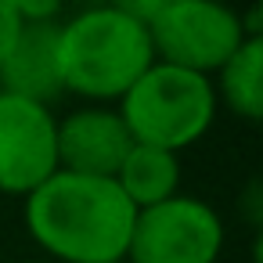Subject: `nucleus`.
Here are the masks:
<instances>
[{
	"label": "nucleus",
	"mask_w": 263,
	"mask_h": 263,
	"mask_svg": "<svg viewBox=\"0 0 263 263\" xmlns=\"http://www.w3.org/2000/svg\"><path fill=\"white\" fill-rule=\"evenodd\" d=\"M152 62L155 51L148 26L112 4L58 22V76L69 94L87 101H119Z\"/></svg>",
	"instance_id": "obj_2"
},
{
	"label": "nucleus",
	"mask_w": 263,
	"mask_h": 263,
	"mask_svg": "<svg viewBox=\"0 0 263 263\" xmlns=\"http://www.w3.org/2000/svg\"><path fill=\"white\" fill-rule=\"evenodd\" d=\"M216 90L209 76L152 62L141 80L119 98V116L134 137V144H152L180 155L216 119Z\"/></svg>",
	"instance_id": "obj_3"
},
{
	"label": "nucleus",
	"mask_w": 263,
	"mask_h": 263,
	"mask_svg": "<svg viewBox=\"0 0 263 263\" xmlns=\"http://www.w3.org/2000/svg\"><path fill=\"white\" fill-rule=\"evenodd\" d=\"M62 4H65V0H11L15 15H18L26 26H36V22H58Z\"/></svg>",
	"instance_id": "obj_11"
},
{
	"label": "nucleus",
	"mask_w": 263,
	"mask_h": 263,
	"mask_svg": "<svg viewBox=\"0 0 263 263\" xmlns=\"http://www.w3.org/2000/svg\"><path fill=\"white\" fill-rule=\"evenodd\" d=\"M213 90L216 101H223L234 116L249 123L263 116V36L241 40V47L216 69Z\"/></svg>",
	"instance_id": "obj_10"
},
{
	"label": "nucleus",
	"mask_w": 263,
	"mask_h": 263,
	"mask_svg": "<svg viewBox=\"0 0 263 263\" xmlns=\"http://www.w3.org/2000/svg\"><path fill=\"white\" fill-rule=\"evenodd\" d=\"M58 170V119L51 105L0 90V191L29 195Z\"/></svg>",
	"instance_id": "obj_6"
},
{
	"label": "nucleus",
	"mask_w": 263,
	"mask_h": 263,
	"mask_svg": "<svg viewBox=\"0 0 263 263\" xmlns=\"http://www.w3.org/2000/svg\"><path fill=\"white\" fill-rule=\"evenodd\" d=\"M241 15L220 0H184L148 22L155 62L213 76L245 40Z\"/></svg>",
	"instance_id": "obj_4"
},
{
	"label": "nucleus",
	"mask_w": 263,
	"mask_h": 263,
	"mask_svg": "<svg viewBox=\"0 0 263 263\" xmlns=\"http://www.w3.org/2000/svg\"><path fill=\"white\" fill-rule=\"evenodd\" d=\"M22 26H26V22L15 15L11 0H0V65H4V58L11 54V47H15V40H18Z\"/></svg>",
	"instance_id": "obj_13"
},
{
	"label": "nucleus",
	"mask_w": 263,
	"mask_h": 263,
	"mask_svg": "<svg viewBox=\"0 0 263 263\" xmlns=\"http://www.w3.org/2000/svg\"><path fill=\"white\" fill-rule=\"evenodd\" d=\"M29 263H40V259H29Z\"/></svg>",
	"instance_id": "obj_14"
},
{
	"label": "nucleus",
	"mask_w": 263,
	"mask_h": 263,
	"mask_svg": "<svg viewBox=\"0 0 263 263\" xmlns=\"http://www.w3.org/2000/svg\"><path fill=\"white\" fill-rule=\"evenodd\" d=\"M112 8H119L123 15H130V18H137L141 26H148L155 15H162V11H170L173 4H184V0H108Z\"/></svg>",
	"instance_id": "obj_12"
},
{
	"label": "nucleus",
	"mask_w": 263,
	"mask_h": 263,
	"mask_svg": "<svg viewBox=\"0 0 263 263\" xmlns=\"http://www.w3.org/2000/svg\"><path fill=\"white\" fill-rule=\"evenodd\" d=\"M0 90L51 105L62 94L58 76V22L22 26L11 54L0 65Z\"/></svg>",
	"instance_id": "obj_8"
},
{
	"label": "nucleus",
	"mask_w": 263,
	"mask_h": 263,
	"mask_svg": "<svg viewBox=\"0 0 263 263\" xmlns=\"http://www.w3.org/2000/svg\"><path fill=\"white\" fill-rule=\"evenodd\" d=\"M130 148H134V137L116 108L94 105L58 119V170L116 180Z\"/></svg>",
	"instance_id": "obj_7"
},
{
	"label": "nucleus",
	"mask_w": 263,
	"mask_h": 263,
	"mask_svg": "<svg viewBox=\"0 0 263 263\" xmlns=\"http://www.w3.org/2000/svg\"><path fill=\"white\" fill-rule=\"evenodd\" d=\"M116 184L130 198L134 209L159 205L173 198L180 187V155L152 148V144H134L116 173Z\"/></svg>",
	"instance_id": "obj_9"
},
{
	"label": "nucleus",
	"mask_w": 263,
	"mask_h": 263,
	"mask_svg": "<svg viewBox=\"0 0 263 263\" xmlns=\"http://www.w3.org/2000/svg\"><path fill=\"white\" fill-rule=\"evenodd\" d=\"M223 249V220L191 195H173L137 209L126 259L130 263H216Z\"/></svg>",
	"instance_id": "obj_5"
},
{
	"label": "nucleus",
	"mask_w": 263,
	"mask_h": 263,
	"mask_svg": "<svg viewBox=\"0 0 263 263\" xmlns=\"http://www.w3.org/2000/svg\"><path fill=\"white\" fill-rule=\"evenodd\" d=\"M137 209L112 177L54 170L26 195V227L58 263H123Z\"/></svg>",
	"instance_id": "obj_1"
}]
</instances>
